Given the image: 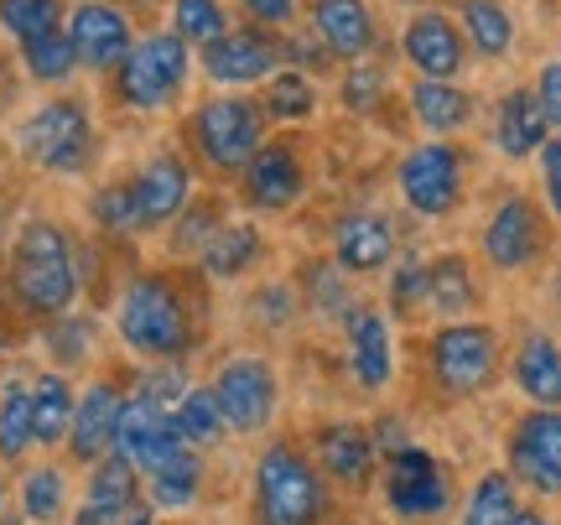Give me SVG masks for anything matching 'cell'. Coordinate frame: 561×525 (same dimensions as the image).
Here are the masks:
<instances>
[{"label": "cell", "instance_id": "obj_48", "mask_svg": "<svg viewBox=\"0 0 561 525\" xmlns=\"http://www.w3.org/2000/svg\"><path fill=\"white\" fill-rule=\"evenodd\" d=\"M244 11L265 26H286V21L297 16V0H244Z\"/></svg>", "mask_w": 561, "mask_h": 525}, {"label": "cell", "instance_id": "obj_54", "mask_svg": "<svg viewBox=\"0 0 561 525\" xmlns=\"http://www.w3.org/2000/svg\"><path fill=\"white\" fill-rule=\"evenodd\" d=\"M0 525H21V521H0Z\"/></svg>", "mask_w": 561, "mask_h": 525}, {"label": "cell", "instance_id": "obj_7", "mask_svg": "<svg viewBox=\"0 0 561 525\" xmlns=\"http://www.w3.org/2000/svg\"><path fill=\"white\" fill-rule=\"evenodd\" d=\"M494 364H500V344H494V333L479 323H447L437 328V339H432V375H437L447 390H479V385L494 380Z\"/></svg>", "mask_w": 561, "mask_h": 525}, {"label": "cell", "instance_id": "obj_9", "mask_svg": "<svg viewBox=\"0 0 561 525\" xmlns=\"http://www.w3.org/2000/svg\"><path fill=\"white\" fill-rule=\"evenodd\" d=\"M510 468L536 494H561V411L541 406L510 432Z\"/></svg>", "mask_w": 561, "mask_h": 525}, {"label": "cell", "instance_id": "obj_25", "mask_svg": "<svg viewBox=\"0 0 561 525\" xmlns=\"http://www.w3.org/2000/svg\"><path fill=\"white\" fill-rule=\"evenodd\" d=\"M515 385L536 406H561V349L551 339H525L515 354Z\"/></svg>", "mask_w": 561, "mask_h": 525}, {"label": "cell", "instance_id": "obj_53", "mask_svg": "<svg viewBox=\"0 0 561 525\" xmlns=\"http://www.w3.org/2000/svg\"><path fill=\"white\" fill-rule=\"evenodd\" d=\"M0 510H5V484H0Z\"/></svg>", "mask_w": 561, "mask_h": 525}, {"label": "cell", "instance_id": "obj_32", "mask_svg": "<svg viewBox=\"0 0 561 525\" xmlns=\"http://www.w3.org/2000/svg\"><path fill=\"white\" fill-rule=\"evenodd\" d=\"M510 521H515V479L510 473H483L473 494H468L462 525H510Z\"/></svg>", "mask_w": 561, "mask_h": 525}, {"label": "cell", "instance_id": "obj_4", "mask_svg": "<svg viewBox=\"0 0 561 525\" xmlns=\"http://www.w3.org/2000/svg\"><path fill=\"white\" fill-rule=\"evenodd\" d=\"M187 83V42L178 32H157V37L136 42L121 62V100L140 115L167 110Z\"/></svg>", "mask_w": 561, "mask_h": 525}, {"label": "cell", "instance_id": "obj_28", "mask_svg": "<svg viewBox=\"0 0 561 525\" xmlns=\"http://www.w3.org/2000/svg\"><path fill=\"white\" fill-rule=\"evenodd\" d=\"M261 261V235L250 224H234V229H219L214 240L203 244V271L208 276H244L250 265Z\"/></svg>", "mask_w": 561, "mask_h": 525}, {"label": "cell", "instance_id": "obj_17", "mask_svg": "<svg viewBox=\"0 0 561 525\" xmlns=\"http://www.w3.org/2000/svg\"><path fill=\"white\" fill-rule=\"evenodd\" d=\"M244 198L255 208H291L301 198V162L291 146H261L244 167Z\"/></svg>", "mask_w": 561, "mask_h": 525}, {"label": "cell", "instance_id": "obj_1", "mask_svg": "<svg viewBox=\"0 0 561 525\" xmlns=\"http://www.w3.org/2000/svg\"><path fill=\"white\" fill-rule=\"evenodd\" d=\"M11 286H16V303L37 318H58L68 312V303L79 297V261H73V244L58 224H26L11 255Z\"/></svg>", "mask_w": 561, "mask_h": 525}, {"label": "cell", "instance_id": "obj_10", "mask_svg": "<svg viewBox=\"0 0 561 525\" xmlns=\"http://www.w3.org/2000/svg\"><path fill=\"white\" fill-rule=\"evenodd\" d=\"M214 396H219V411H224V426L234 432H261L276 411V375L265 359H229L214 380Z\"/></svg>", "mask_w": 561, "mask_h": 525}, {"label": "cell", "instance_id": "obj_37", "mask_svg": "<svg viewBox=\"0 0 561 525\" xmlns=\"http://www.w3.org/2000/svg\"><path fill=\"white\" fill-rule=\"evenodd\" d=\"M26 447H32V390L5 385V396H0V458L16 464Z\"/></svg>", "mask_w": 561, "mask_h": 525}, {"label": "cell", "instance_id": "obj_35", "mask_svg": "<svg viewBox=\"0 0 561 525\" xmlns=\"http://www.w3.org/2000/svg\"><path fill=\"white\" fill-rule=\"evenodd\" d=\"M172 422H178L182 432V443H219V432H224V411H219V396L214 390H187L178 401V411H172Z\"/></svg>", "mask_w": 561, "mask_h": 525}, {"label": "cell", "instance_id": "obj_8", "mask_svg": "<svg viewBox=\"0 0 561 525\" xmlns=\"http://www.w3.org/2000/svg\"><path fill=\"white\" fill-rule=\"evenodd\" d=\"M401 193L416 214H426V219L453 214L462 198V157L442 141L416 146V151L401 162Z\"/></svg>", "mask_w": 561, "mask_h": 525}, {"label": "cell", "instance_id": "obj_31", "mask_svg": "<svg viewBox=\"0 0 561 525\" xmlns=\"http://www.w3.org/2000/svg\"><path fill=\"white\" fill-rule=\"evenodd\" d=\"M198 489H203V464L182 447L178 458H167L161 468H151V500L167 510H182V505H193L198 500Z\"/></svg>", "mask_w": 561, "mask_h": 525}, {"label": "cell", "instance_id": "obj_56", "mask_svg": "<svg viewBox=\"0 0 561 525\" xmlns=\"http://www.w3.org/2000/svg\"><path fill=\"white\" fill-rule=\"evenodd\" d=\"M0 235H5V219H0Z\"/></svg>", "mask_w": 561, "mask_h": 525}, {"label": "cell", "instance_id": "obj_29", "mask_svg": "<svg viewBox=\"0 0 561 525\" xmlns=\"http://www.w3.org/2000/svg\"><path fill=\"white\" fill-rule=\"evenodd\" d=\"M411 104H416V121L426 125V130H458V125H468V94L462 89H453V79H426L416 83V94H411Z\"/></svg>", "mask_w": 561, "mask_h": 525}, {"label": "cell", "instance_id": "obj_33", "mask_svg": "<svg viewBox=\"0 0 561 525\" xmlns=\"http://www.w3.org/2000/svg\"><path fill=\"white\" fill-rule=\"evenodd\" d=\"M62 26L58 0H0V32L16 42H37Z\"/></svg>", "mask_w": 561, "mask_h": 525}, {"label": "cell", "instance_id": "obj_39", "mask_svg": "<svg viewBox=\"0 0 561 525\" xmlns=\"http://www.w3.org/2000/svg\"><path fill=\"white\" fill-rule=\"evenodd\" d=\"M62 494H68V484H62L58 468H32V473H26V484H21V505H26L32 521H58Z\"/></svg>", "mask_w": 561, "mask_h": 525}, {"label": "cell", "instance_id": "obj_18", "mask_svg": "<svg viewBox=\"0 0 561 525\" xmlns=\"http://www.w3.org/2000/svg\"><path fill=\"white\" fill-rule=\"evenodd\" d=\"M483 250H489V261L504 265V271L536 261V250H541V219H536V208L525 198L500 203V214L483 229Z\"/></svg>", "mask_w": 561, "mask_h": 525}, {"label": "cell", "instance_id": "obj_2", "mask_svg": "<svg viewBox=\"0 0 561 525\" xmlns=\"http://www.w3.org/2000/svg\"><path fill=\"white\" fill-rule=\"evenodd\" d=\"M121 339L146 359H178L193 349V318L167 276H136L121 297Z\"/></svg>", "mask_w": 561, "mask_h": 525}, {"label": "cell", "instance_id": "obj_52", "mask_svg": "<svg viewBox=\"0 0 561 525\" xmlns=\"http://www.w3.org/2000/svg\"><path fill=\"white\" fill-rule=\"evenodd\" d=\"M73 525H110V521H104L100 510H89V505H83V510H79V521H73Z\"/></svg>", "mask_w": 561, "mask_h": 525}, {"label": "cell", "instance_id": "obj_11", "mask_svg": "<svg viewBox=\"0 0 561 525\" xmlns=\"http://www.w3.org/2000/svg\"><path fill=\"white\" fill-rule=\"evenodd\" d=\"M182 447H187V443H182L172 411L140 401V396L121 406V426H115V447H110V453H121L130 468L151 473V468H161L167 458H178Z\"/></svg>", "mask_w": 561, "mask_h": 525}, {"label": "cell", "instance_id": "obj_34", "mask_svg": "<svg viewBox=\"0 0 561 525\" xmlns=\"http://www.w3.org/2000/svg\"><path fill=\"white\" fill-rule=\"evenodd\" d=\"M462 26H468V37H473V47H479L483 58H500V53H510V42H515L510 11L494 5V0H468L462 5Z\"/></svg>", "mask_w": 561, "mask_h": 525}, {"label": "cell", "instance_id": "obj_51", "mask_svg": "<svg viewBox=\"0 0 561 525\" xmlns=\"http://www.w3.org/2000/svg\"><path fill=\"white\" fill-rule=\"evenodd\" d=\"M510 525H546V515H536V510H515V521Z\"/></svg>", "mask_w": 561, "mask_h": 525}, {"label": "cell", "instance_id": "obj_21", "mask_svg": "<svg viewBox=\"0 0 561 525\" xmlns=\"http://www.w3.org/2000/svg\"><path fill=\"white\" fill-rule=\"evenodd\" d=\"M333 244H339V265L354 271V276H369L396 255V235H390V224L380 214H343Z\"/></svg>", "mask_w": 561, "mask_h": 525}, {"label": "cell", "instance_id": "obj_22", "mask_svg": "<svg viewBox=\"0 0 561 525\" xmlns=\"http://www.w3.org/2000/svg\"><path fill=\"white\" fill-rule=\"evenodd\" d=\"M348 344H354V375L359 385L369 390H380L390 380V323H385L375 307H359V312H348Z\"/></svg>", "mask_w": 561, "mask_h": 525}, {"label": "cell", "instance_id": "obj_5", "mask_svg": "<svg viewBox=\"0 0 561 525\" xmlns=\"http://www.w3.org/2000/svg\"><path fill=\"white\" fill-rule=\"evenodd\" d=\"M16 141L47 172H83L94 157V125H89V110L79 100H53L21 125Z\"/></svg>", "mask_w": 561, "mask_h": 525}, {"label": "cell", "instance_id": "obj_40", "mask_svg": "<svg viewBox=\"0 0 561 525\" xmlns=\"http://www.w3.org/2000/svg\"><path fill=\"white\" fill-rule=\"evenodd\" d=\"M312 104H318V94H312L307 73H276L271 94H265V110H271L276 121H307Z\"/></svg>", "mask_w": 561, "mask_h": 525}, {"label": "cell", "instance_id": "obj_13", "mask_svg": "<svg viewBox=\"0 0 561 525\" xmlns=\"http://www.w3.org/2000/svg\"><path fill=\"white\" fill-rule=\"evenodd\" d=\"M68 37H73V53L89 68H121L125 53L136 47L130 37V16L110 0H83L79 11L68 16Z\"/></svg>", "mask_w": 561, "mask_h": 525}, {"label": "cell", "instance_id": "obj_36", "mask_svg": "<svg viewBox=\"0 0 561 525\" xmlns=\"http://www.w3.org/2000/svg\"><path fill=\"white\" fill-rule=\"evenodd\" d=\"M21 58H26V68H32V79L42 83H62L73 68H79V53H73V37L68 32H47V37L37 42H21Z\"/></svg>", "mask_w": 561, "mask_h": 525}, {"label": "cell", "instance_id": "obj_3", "mask_svg": "<svg viewBox=\"0 0 561 525\" xmlns=\"http://www.w3.org/2000/svg\"><path fill=\"white\" fill-rule=\"evenodd\" d=\"M255 515L261 525H318L328 515V489L297 447H265L255 464Z\"/></svg>", "mask_w": 561, "mask_h": 525}, {"label": "cell", "instance_id": "obj_15", "mask_svg": "<svg viewBox=\"0 0 561 525\" xmlns=\"http://www.w3.org/2000/svg\"><path fill=\"white\" fill-rule=\"evenodd\" d=\"M130 203H136L140 229H157V224L178 219L187 208V167L178 157H151L130 182Z\"/></svg>", "mask_w": 561, "mask_h": 525}, {"label": "cell", "instance_id": "obj_16", "mask_svg": "<svg viewBox=\"0 0 561 525\" xmlns=\"http://www.w3.org/2000/svg\"><path fill=\"white\" fill-rule=\"evenodd\" d=\"M121 406H125V396L110 380H100V385H89V390H83V401L73 406V426H68V447H73V458L94 464V458H104V453L115 447Z\"/></svg>", "mask_w": 561, "mask_h": 525}, {"label": "cell", "instance_id": "obj_44", "mask_svg": "<svg viewBox=\"0 0 561 525\" xmlns=\"http://www.w3.org/2000/svg\"><path fill=\"white\" fill-rule=\"evenodd\" d=\"M416 297H426V265L405 255V261L396 265V276H390V303L405 312V307L416 303Z\"/></svg>", "mask_w": 561, "mask_h": 525}, {"label": "cell", "instance_id": "obj_23", "mask_svg": "<svg viewBox=\"0 0 561 525\" xmlns=\"http://www.w3.org/2000/svg\"><path fill=\"white\" fill-rule=\"evenodd\" d=\"M322 468L339 479V484H354L359 489L375 468V432H364L354 422H339L322 432Z\"/></svg>", "mask_w": 561, "mask_h": 525}, {"label": "cell", "instance_id": "obj_24", "mask_svg": "<svg viewBox=\"0 0 561 525\" xmlns=\"http://www.w3.org/2000/svg\"><path fill=\"white\" fill-rule=\"evenodd\" d=\"M546 110L536 94H525L515 89L510 100L500 104V125H494V141H500L504 157H530V151H541L546 146Z\"/></svg>", "mask_w": 561, "mask_h": 525}, {"label": "cell", "instance_id": "obj_41", "mask_svg": "<svg viewBox=\"0 0 561 525\" xmlns=\"http://www.w3.org/2000/svg\"><path fill=\"white\" fill-rule=\"evenodd\" d=\"M94 219H100L110 235H130V229H140L130 187H104V193H94Z\"/></svg>", "mask_w": 561, "mask_h": 525}, {"label": "cell", "instance_id": "obj_55", "mask_svg": "<svg viewBox=\"0 0 561 525\" xmlns=\"http://www.w3.org/2000/svg\"><path fill=\"white\" fill-rule=\"evenodd\" d=\"M557 292H561V271H557Z\"/></svg>", "mask_w": 561, "mask_h": 525}, {"label": "cell", "instance_id": "obj_26", "mask_svg": "<svg viewBox=\"0 0 561 525\" xmlns=\"http://www.w3.org/2000/svg\"><path fill=\"white\" fill-rule=\"evenodd\" d=\"M73 390H68V380L62 375H42L37 385H32V443L53 447L68 437V426H73Z\"/></svg>", "mask_w": 561, "mask_h": 525}, {"label": "cell", "instance_id": "obj_46", "mask_svg": "<svg viewBox=\"0 0 561 525\" xmlns=\"http://www.w3.org/2000/svg\"><path fill=\"white\" fill-rule=\"evenodd\" d=\"M214 235H219V229H214V208H193V214L178 224V240L172 244H178V250H203Z\"/></svg>", "mask_w": 561, "mask_h": 525}, {"label": "cell", "instance_id": "obj_42", "mask_svg": "<svg viewBox=\"0 0 561 525\" xmlns=\"http://www.w3.org/2000/svg\"><path fill=\"white\" fill-rule=\"evenodd\" d=\"M47 344H53V354H58L62 364H79V359H89V344H94V323H89V318H62V323H53Z\"/></svg>", "mask_w": 561, "mask_h": 525}, {"label": "cell", "instance_id": "obj_43", "mask_svg": "<svg viewBox=\"0 0 561 525\" xmlns=\"http://www.w3.org/2000/svg\"><path fill=\"white\" fill-rule=\"evenodd\" d=\"M182 396H187V385H182L178 369H157V375H146V380H140V401L161 406V411H178Z\"/></svg>", "mask_w": 561, "mask_h": 525}, {"label": "cell", "instance_id": "obj_50", "mask_svg": "<svg viewBox=\"0 0 561 525\" xmlns=\"http://www.w3.org/2000/svg\"><path fill=\"white\" fill-rule=\"evenodd\" d=\"M121 525H151V510H146V505H130L121 515Z\"/></svg>", "mask_w": 561, "mask_h": 525}, {"label": "cell", "instance_id": "obj_12", "mask_svg": "<svg viewBox=\"0 0 561 525\" xmlns=\"http://www.w3.org/2000/svg\"><path fill=\"white\" fill-rule=\"evenodd\" d=\"M385 500H390L396 515L421 521V515H442V510H447L453 484H447V473L437 468L432 453H421V447H401V453L390 458V473H385Z\"/></svg>", "mask_w": 561, "mask_h": 525}, {"label": "cell", "instance_id": "obj_47", "mask_svg": "<svg viewBox=\"0 0 561 525\" xmlns=\"http://www.w3.org/2000/svg\"><path fill=\"white\" fill-rule=\"evenodd\" d=\"M536 100H541L546 121L561 125V62H551V68H541V89H536Z\"/></svg>", "mask_w": 561, "mask_h": 525}, {"label": "cell", "instance_id": "obj_45", "mask_svg": "<svg viewBox=\"0 0 561 525\" xmlns=\"http://www.w3.org/2000/svg\"><path fill=\"white\" fill-rule=\"evenodd\" d=\"M375 100H380V73L375 68H354L343 79V104L348 110H375Z\"/></svg>", "mask_w": 561, "mask_h": 525}, {"label": "cell", "instance_id": "obj_49", "mask_svg": "<svg viewBox=\"0 0 561 525\" xmlns=\"http://www.w3.org/2000/svg\"><path fill=\"white\" fill-rule=\"evenodd\" d=\"M546 193H551V208H557V219H561V136L557 141H546Z\"/></svg>", "mask_w": 561, "mask_h": 525}, {"label": "cell", "instance_id": "obj_6", "mask_svg": "<svg viewBox=\"0 0 561 525\" xmlns=\"http://www.w3.org/2000/svg\"><path fill=\"white\" fill-rule=\"evenodd\" d=\"M193 141L214 172H244L261 151V110L250 100H208L193 115Z\"/></svg>", "mask_w": 561, "mask_h": 525}, {"label": "cell", "instance_id": "obj_20", "mask_svg": "<svg viewBox=\"0 0 561 525\" xmlns=\"http://www.w3.org/2000/svg\"><path fill=\"white\" fill-rule=\"evenodd\" d=\"M312 32L322 37L328 53L339 58H359L375 42V21L364 0H312Z\"/></svg>", "mask_w": 561, "mask_h": 525}, {"label": "cell", "instance_id": "obj_27", "mask_svg": "<svg viewBox=\"0 0 561 525\" xmlns=\"http://www.w3.org/2000/svg\"><path fill=\"white\" fill-rule=\"evenodd\" d=\"M130 505H136V468L125 464L121 453L94 458V473H89V510H100L104 521H121Z\"/></svg>", "mask_w": 561, "mask_h": 525}, {"label": "cell", "instance_id": "obj_38", "mask_svg": "<svg viewBox=\"0 0 561 525\" xmlns=\"http://www.w3.org/2000/svg\"><path fill=\"white\" fill-rule=\"evenodd\" d=\"M172 32H178L182 42H208L224 37L229 32V16H224V5L219 0H178L172 5Z\"/></svg>", "mask_w": 561, "mask_h": 525}, {"label": "cell", "instance_id": "obj_14", "mask_svg": "<svg viewBox=\"0 0 561 525\" xmlns=\"http://www.w3.org/2000/svg\"><path fill=\"white\" fill-rule=\"evenodd\" d=\"M276 62H280V47L265 37V32H250V26L224 32V37H214L203 47V68H208L214 83H255V79H265Z\"/></svg>", "mask_w": 561, "mask_h": 525}, {"label": "cell", "instance_id": "obj_30", "mask_svg": "<svg viewBox=\"0 0 561 525\" xmlns=\"http://www.w3.org/2000/svg\"><path fill=\"white\" fill-rule=\"evenodd\" d=\"M426 297L437 307L442 318H462L468 307H473V276H468V261L462 255H447V261L426 265Z\"/></svg>", "mask_w": 561, "mask_h": 525}, {"label": "cell", "instance_id": "obj_19", "mask_svg": "<svg viewBox=\"0 0 561 525\" xmlns=\"http://www.w3.org/2000/svg\"><path fill=\"white\" fill-rule=\"evenodd\" d=\"M405 58L416 62L426 79H458L462 73V32L442 11H426V16L411 21L405 32Z\"/></svg>", "mask_w": 561, "mask_h": 525}]
</instances>
